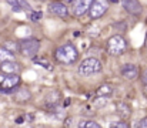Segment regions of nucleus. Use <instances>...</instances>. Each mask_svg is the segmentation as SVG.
Segmentation results:
<instances>
[{
	"label": "nucleus",
	"mask_w": 147,
	"mask_h": 128,
	"mask_svg": "<svg viewBox=\"0 0 147 128\" xmlns=\"http://www.w3.org/2000/svg\"><path fill=\"white\" fill-rule=\"evenodd\" d=\"M54 56H56V60L61 64H73L79 58L77 48L73 44H64V46L59 47L56 50Z\"/></svg>",
	"instance_id": "obj_1"
},
{
	"label": "nucleus",
	"mask_w": 147,
	"mask_h": 128,
	"mask_svg": "<svg viewBox=\"0 0 147 128\" xmlns=\"http://www.w3.org/2000/svg\"><path fill=\"white\" fill-rule=\"evenodd\" d=\"M127 48V44L123 36L116 34L107 40V53L111 56H121Z\"/></svg>",
	"instance_id": "obj_2"
},
{
	"label": "nucleus",
	"mask_w": 147,
	"mask_h": 128,
	"mask_svg": "<svg viewBox=\"0 0 147 128\" xmlns=\"http://www.w3.org/2000/svg\"><path fill=\"white\" fill-rule=\"evenodd\" d=\"M100 71H101V63L97 58H93V57L83 60V63L79 66V74L83 77H90Z\"/></svg>",
	"instance_id": "obj_3"
},
{
	"label": "nucleus",
	"mask_w": 147,
	"mask_h": 128,
	"mask_svg": "<svg viewBox=\"0 0 147 128\" xmlns=\"http://www.w3.org/2000/svg\"><path fill=\"white\" fill-rule=\"evenodd\" d=\"M20 84V76L16 74H6L0 77V91L3 92H13Z\"/></svg>",
	"instance_id": "obj_4"
},
{
	"label": "nucleus",
	"mask_w": 147,
	"mask_h": 128,
	"mask_svg": "<svg viewBox=\"0 0 147 128\" xmlns=\"http://www.w3.org/2000/svg\"><path fill=\"white\" fill-rule=\"evenodd\" d=\"M40 42L37 39H26L20 43V53L24 57H34L39 53Z\"/></svg>",
	"instance_id": "obj_5"
},
{
	"label": "nucleus",
	"mask_w": 147,
	"mask_h": 128,
	"mask_svg": "<svg viewBox=\"0 0 147 128\" xmlns=\"http://www.w3.org/2000/svg\"><path fill=\"white\" fill-rule=\"evenodd\" d=\"M109 9V1L107 0H94L89 13H90V17L92 19H100Z\"/></svg>",
	"instance_id": "obj_6"
},
{
	"label": "nucleus",
	"mask_w": 147,
	"mask_h": 128,
	"mask_svg": "<svg viewBox=\"0 0 147 128\" xmlns=\"http://www.w3.org/2000/svg\"><path fill=\"white\" fill-rule=\"evenodd\" d=\"M93 1H94V0H74V1H73V3H74V6H73V14H74L76 17L84 16V14L90 10Z\"/></svg>",
	"instance_id": "obj_7"
},
{
	"label": "nucleus",
	"mask_w": 147,
	"mask_h": 128,
	"mask_svg": "<svg viewBox=\"0 0 147 128\" xmlns=\"http://www.w3.org/2000/svg\"><path fill=\"white\" fill-rule=\"evenodd\" d=\"M49 10L50 13H53L54 16L60 17V19H66L69 16V10L67 7L60 1V0H54V1H50L49 3Z\"/></svg>",
	"instance_id": "obj_8"
},
{
	"label": "nucleus",
	"mask_w": 147,
	"mask_h": 128,
	"mask_svg": "<svg viewBox=\"0 0 147 128\" xmlns=\"http://www.w3.org/2000/svg\"><path fill=\"white\" fill-rule=\"evenodd\" d=\"M123 7L133 16H139L142 13V4L139 0H123Z\"/></svg>",
	"instance_id": "obj_9"
},
{
	"label": "nucleus",
	"mask_w": 147,
	"mask_h": 128,
	"mask_svg": "<svg viewBox=\"0 0 147 128\" xmlns=\"http://www.w3.org/2000/svg\"><path fill=\"white\" fill-rule=\"evenodd\" d=\"M121 76L126 80H136L139 77V68L134 64H126L121 68Z\"/></svg>",
	"instance_id": "obj_10"
},
{
	"label": "nucleus",
	"mask_w": 147,
	"mask_h": 128,
	"mask_svg": "<svg viewBox=\"0 0 147 128\" xmlns=\"http://www.w3.org/2000/svg\"><path fill=\"white\" fill-rule=\"evenodd\" d=\"M0 70L3 71V74H16L20 71V66H19V63H16V60L3 61V63H0Z\"/></svg>",
	"instance_id": "obj_11"
},
{
	"label": "nucleus",
	"mask_w": 147,
	"mask_h": 128,
	"mask_svg": "<svg viewBox=\"0 0 147 128\" xmlns=\"http://www.w3.org/2000/svg\"><path fill=\"white\" fill-rule=\"evenodd\" d=\"M116 111H117V114H119L123 120H127V118L130 117V114H131V110H130V107H129L126 103H119V104L116 105Z\"/></svg>",
	"instance_id": "obj_12"
},
{
	"label": "nucleus",
	"mask_w": 147,
	"mask_h": 128,
	"mask_svg": "<svg viewBox=\"0 0 147 128\" xmlns=\"http://www.w3.org/2000/svg\"><path fill=\"white\" fill-rule=\"evenodd\" d=\"M60 101V92L56 91V90H51L49 91V94L46 95V104L49 107H56Z\"/></svg>",
	"instance_id": "obj_13"
},
{
	"label": "nucleus",
	"mask_w": 147,
	"mask_h": 128,
	"mask_svg": "<svg viewBox=\"0 0 147 128\" xmlns=\"http://www.w3.org/2000/svg\"><path fill=\"white\" fill-rule=\"evenodd\" d=\"M113 92V87L110 84H103L100 85L96 91V97H109Z\"/></svg>",
	"instance_id": "obj_14"
},
{
	"label": "nucleus",
	"mask_w": 147,
	"mask_h": 128,
	"mask_svg": "<svg viewBox=\"0 0 147 128\" xmlns=\"http://www.w3.org/2000/svg\"><path fill=\"white\" fill-rule=\"evenodd\" d=\"M14 60V56L10 50H7L6 47H0V63L3 61H11Z\"/></svg>",
	"instance_id": "obj_15"
},
{
	"label": "nucleus",
	"mask_w": 147,
	"mask_h": 128,
	"mask_svg": "<svg viewBox=\"0 0 147 128\" xmlns=\"http://www.w3.org/2000/svg\"><path fill=\"white\" fill-rule=\"evenodd\" d=\"M29 98H30V91L26 90V88H20L16 92V100L17 101H27Z\"/></svg>",
	"instance_id": "obj_16"
},
{
	"label": "nucleus",
	"mask_w": 147,
	"mask_h": 128,
	"mask_svg": "<svg viewBox=\"0 0 147 128\" xmlns=\"http://www.w3.org/2000/svg\"><path fill=\"white\" fill-rule=\"evenodd\" d=\"M33 60H34L36 64H40V66L45 67V68H50V67H51V66H50V61L49 60H46L45 57H36V56H34Z\"/></svg>",
	"instance_id": "obj_17"
},
{
	"label": "nucleus",
	"mask_w": 147,
	"mask_h": 128,
	"mask_svg": "<svg viewBox=\"0 0 147 128\" xmlns=\"http://www.w3.org/2000/svg\"><path fill=\"white\" fill-rule=\"evenodd\" d=\"M3 47H6L7 50H10L11 53H14V51H17V50H20V44L17 46L16 43H11V42H6L4 43V46Z\"/></svg>",
	"instance_id": "obj_18"
},
{
	"label": "nucleus",
	"mask_w": 147,
	"mask_h": 128,
	"mask_svg": "<svg viewBox=\"0 0 147 128\" xmlns=\"http://www.w3.org/2000/svg\"><path fill=\"white\" fill-rule=\"evenodd\" d=\"M79 127H84V128H100V124L96 121H86V123H80Z\"/></svg>",
	"instance_id": "obj_19"
},
{
	"label": "nucleus",
	"mask_w": 147,
	"mask_h": 128,
	"mask_svg": "<svg viewBox=\"0 0 147 128\" xmlns=\"http://www.w3.org/2000/svg\"><path fill=\"white\" fill-rule=\"evenodd\" d=\"M10 6H11V9L13 10H16V11H19L20 10V7H22V4H20V1L19 0H6Z\"/></svg>",
	"instance_id": "obj_20"
},
{
	"label": "nucleus",
	"mask_w": 147,
	"mask_h": 128,
	"mask_svg": "<svg viewBox=\"0 0 147 128\" xmlns=\"http://www.w3.org/2000/svg\"><path fill=\"white\" fill-rule=\"evenodd\" d=\"M42 16H43V13L42 11H34V13H32V21H39L40 19H42Z\"/></svg>",
	"instance_id": "obj_21"
},
{
	"label": "nucleus",
	"mask_w": 147,
	"mask_h": 128,
	"mask_svg": "<svg viewBox=\"0 0 147 128\" xmlns=\"http://www.w3.org/2000/svg\"><path fill=\"white\" fill-rule=\"evenodd\" d=\"M113 128H129V124L127 123H116L111 125Z\"/></svg>",
	"instance_id": "obj_22"
},
{
	"label": "nucleus",
	"mask_w": 147,
	"mask_h": 128,
	"mask_svg": "<svg viewBox=\"0 0 147 128\" xmlns=\"http://www.w3.org/2000/svg\"><path fill=\"white\" fill-rule=\"evenodd\" d=\"M137 127H142V128H147V118H144V120H142L140 123H139V125Z\"/></svg>",
	"instance_id": "obj_23"
},
{
	"label": "nucleus",
	"mask_w": 147,
	"mask_h": 128,
	"mask_svg": "<svg viewBox=\"0 0 147 128\" xmlns=\"http://www.w3.org/2000/svg\"><path fill=\"white\" fill-rule=\"evenodd\" d=\"M142 80H143L144 84H147V70H144V73H143V76H142Z\"/></svg>",
	"instance_id": "obj_24"
},
{
	"label": "nucleus",
	"mask_w": 147,
	"mask_h": 128,
	"mask_svg": "<svg viewBox=\"0 0 147 128\" xmlns=\"http://www.w3.org/2000/svg\"><path fill=\"white\" fill-rule=\"evenodd\" d=\"M24 120H26V118H24V117H19V118H17V120H16V123H17V124H22V123H23V121H24Z\"/></svg>",
	"instance_id": "obj_25"
},
{
	"label": "nucleus",
	"mask_w": 147,
	"mask_h": 128,
	"mask_svg": "<svg viewBox=\"0 0 147 128\" xmlns=\"http://www.w3.org/2000/svg\"><path fill=\"white\" fill-rule=\"evenodd\" d=\"M69 104H70V100H69V98H67V100H66V101H64V107H67V105H69Z\"/></svg>",
	"instance_id": "obj_26"
},
{
	"label": "nucleus",
	"mask_w": 147,
	"mask_h": 128,
	"mask_svg": "<svg viewBox=\"0 0 147 128\" xmlns=\"http://www.w3.org/2000/svg\"><path fill=\"white\" fill-rule=\"evenodd\" d=\"M143 92H144V95H146V98H147V84H146V87H144V90H143Z\"/></svg>",
	"instance_id": "obj_27"
},
{
	"label": "nucleus",
	"mask_w": 147,
	"mask_h": 128,
	"mask_svg": "<svg viewBox=\"0 0 147 128\" xmlns=\"http://www.w3.org/2000/svg\"><path fill=\"white\" fill-rule=\"evenodd\" d=\"M144 46L147 47V33H146V42H144Z\"/></svg>",
	"instance_id": "obj_28"
},
{
	"label": "nucleus",
	"mask_w": 147,
	"mask_h": 128,
	"mask_svg": "<svg viewBox=\"0 0 147 128\" xmlns=\"http://www.w3.org/2000/svg\"><path fill=\"white\" fill-rule=\"evenodd\" d=\"M67 1H69V3H73V1H74V0H67Z\"/></svg>",
	"instance_id": "obj_29"
},
{
	"label": "nucleus",
	"mask_w": 147,
	"mask_h": 128,
	"mask_svg": "<svg viewBox=\"0 0 147 128\" xmlns=\"http://www.w3.org/2000/svg\"><path fill=\"white\" fill-rule=\"evenodd\" d=\"M40 1H43V0H40Z\"/></svg>",
	"instance_id": "obj_30"
}]
</instances>
